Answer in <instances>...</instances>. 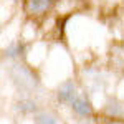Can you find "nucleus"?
<instances>
[{"mask_svg": "<svg viewBox=\"0 0 124 124\" xmlns=\"http://www.w3.org/2000/svg\"><path fill=\"white\" fill-rule=\"evenodd\" d=\"M51 0H27V10L30 13H43L50 7Z\"/></svg>", "mask_w": 124, "mask_h": 124, "instance_id": "nucleus-4", "label": "nucleus"}, {"mask_svg": "<svg viewBox=\"0 0 124 124\" xmlns=\"http://www.w3.org/2000/svg\"><path fill=\"white\" fill-rule=\"evenodd\" d=\"M23 45H20V43H15V45H10L7 50H5V56L10 58V60H17L23 55Z\"/></svg>", "mask_w": 124, "mask_h": 124, "instance_id": "nucleus-7", "label": "nucleus"}, {"mask_svg": "<svg viewBox=\"0 0 124 124\" xmlns=\"http://www.w3.org/2000/svg\"><path fill=\"white\" fill-rule=\"evenodd\" d=\"M10 78H12V83L22 91H31L38 85V79L35 78V75L25 66H15L10 71Z\"/></svg>", "mask_w": 124, "mask_h": 124, "instance_id": "nucleus-1", "label": "nucleus"}, {"mask_svg": "<svg viewBox=\"0 0 124 124\" xmlns=\"http://www.w3.org/2000/svg\"><path fill=\"white\" fill-rule=\"evenodd\" d=\"M17 109L22 114H33L37 111V104L30 98H23V99H20L18 103H17Z\"/></svg>", "mask_w": 124, "mask_h": 124, "instance_id": "nucleus-6", "label": "nucleus"}, {"mask_svg": "<svg viewBox=\"0 0 124 124\" xmlns=\"http://www.w3.org/2000/svg\"><path fill=\"white\" fill-rule=\"evenodd\" d=\"M109 124H124V123H123V121H117V119H114V117H113V121H111Z\"/></svg>", "mask_w": 124, "mask_h": 124, "instance_id": "nucleus-9", "label": "nucleus"}, {"mask_svg": "<svg viewBox=\"0 0 124 124\" xmlns=\"http://www.w3.org/2000/svg\"><path fill=\"white\" fill-rule=\"evenodd\" d=\"M104 111H106V114H109L111 117H121L124 113L123 106H121V103L117 99H109L104 106Z\"/></svg>", "mask_w": 124, "mask_h": 124, "instance_id": "nucleus-5", "label": "nucleus"}, {"mask_svg": "<svg viewBox=\"0 0 124 124\" xmlns=\"http://www.w3.org/2000/svg\"><path fill=\"white\" fill-rule=\"evenodd\" d=\"M33 124H56V119L48 113H40V114L35 116Z\"/></svg>", "mask_w": 124, "mask_h": 124, "instance_id": "nucleus-8", "label": "nucleus"}, {"mask_svg": "<svg viewBox=\"0 0 124 124\" xmlns=\"http://www.w3.org/2000/svg\"><path fill=\"white\" fill-rule=\"evenodd\" d=\"M71 109H73V113H76L78 116H81V117H86V116H91L93 113V106L89 103V99H86L83 96H76L71 103Z\"/></svg>", "mask_w": 124, "mask_h": 124, "instance_id": "nucleus-2", "label": "nucleus"}, {"mask_svg": "<svg viewBox=\"0 0 124 124\" xmlns=\"http://www.w3.org/2000/svg\"><path fill=\"white\" fill-rule=\"evenodd\" d=\"M56 98L60 103H71L75 98H76V86L75 83L70 79V81H65L63 85L58 88Z\"/></svg>", "mask_w": 124, "mask_h": 124, "instance_id": "nucleus-3", "label": "nucleus"}]
</instances>
